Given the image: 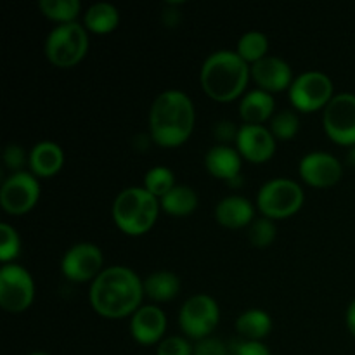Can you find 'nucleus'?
<instances>
[{
  "instance_id": "f257e3e1",
  "label": "nucleus",
  "mask_w": 355,
  "mask_h": 355,
  "mask_svg": "<svg viewBox=\"0 0 355 355\" xmlns=\"http://www.w3.org/2000/svg\"><path fill=\"white\" fill-rule=\"evenodd\" d=\"M144 281L132 269L113 266L104 269L90 286L89 300L94 311L107 319L134 315L144 298Z\"/></svg>"
},
{
  "instance_id": "f03ea898",
  "label": "nucleus",
  "mask_w": 355,
  "mask_h": 355,
  "mask_svg": "<svg viewBox=\"0 0 355 355\" xmlns=\"http://www.w3.org/2000/svg\"><path fill=\"white\" fill-rule=\"evenodd\" d=\"M194 104L182 90L159 94L149 110V137L162 148H179L194 130Z\"/></svg>"
},
{
  "instance_id": "7ed1b4c3",
  "label": "nucleus",
  "mask_w": 355,
  "mask_h": 355,
  "mask_svg": "<svg viewBox=\"0 0 355 355\" xmlns=\"http://www.w3.org/2000/svg\"><path fill=\"white\" fill-rule=\"evenodd\" d=\"M252 68L234 51H217L205 59L200 80L205 94L217 103H231L243 96Z\"/></svg>"
},
{
  "instance_id": "20e7f679",
  "label": "nucleus",
  "mask_w": 355,
  "mask_h": 355,
  "mask_svg": "<svg viewBox=\"0 0 355 355\" xmlns=\"http://www.w3.org/2000/svg\"><path fill=\"white\" fill-rule=\"evenodd\" d=\"M113 220L128 236L146 234L159 214V200L144 187H127L113 203Z\"/></svg>"
},
{
  "instance_id": "39448f33",
  "label": "nucleus",
  "mask_w": 355,
  "mask_h": 355,
  "mask_svg": "<svg viewBox=\"0 0 355 355\" xmlns=\"http://www.w3.org/2000/svg\"><path fill=\"white\" fill-rule=\"evenodd\" d=\"M89 51V33L80 23L58 24L45 40V55L58 68L78 64Z\"/></svg>"
},
{
  "instance_id": "423d86ee",
  "label": "nucleus",
  "mask_w": 355,
  "mask_h": 355,
  "mask_svg": "<svg viewBox=\"0 0 355 355\" xmlns=\"http://www.w3.org/2000/svg\"><path fill=\"white\" fill-rule=\"evenodd\" d=\"M305 200L304 189L298 182L291 179H270L260 187L257 194V207L263 217L270 220L288 218L297 214Z\"/></svg>"
},
{
  "instance_id": "0eeeda50",
  "label": "nucleus",
  "mask_w": 355,
  "mask_h": 355,
  "mask_svg": "<svg viewBox=\"0 0 355 355\" xmlns=\"http://www.w3.org/2000/svg\"><path fill=\"white\" fill-rule=\"evenodd\" d=\"M220 321L218 304L208 295H193L184 302L179 312V326L187 338L196 342L208 338Z\"/></svg>"
},
{
  "instance_id": "6e6552de",
  "label": "nucleus",
  "mask_w": 355,
  "mask_h": 355,
  "mask_svg": "<svg viewBox=\"0 0 355 355\" xmlns=\"http://www.w3.org/2000/svg\"><path fill=\"white\" fill-rule=\"evenodd\" d=\"M333 82L322 71H305L293 80L290 87V101L295 110L312 113L324 110L335 97Z\"/></svg>"
},
{
  "instance_id": "1a4fd4ad",
  "label": "nucleus",
  "mask_w": 355,
  "mask_h": 355,
  "mask_svg": "<svg viewBox=\"0 0 355 355\" xmlns=\"http://www.w3.org/2000/svg\"><path fill=\"white\" fill-rule=\"evenodd\" d=\"M35 283L31 274L17 263L0 269V305L7 312H23L33 304Z\"/></svg>"
},
{
  "instance_id": "9d476101",
  "label": "nucleus",
  "mask_w": 355,
  "mask_h": 355,
  "mask_svg": "<svg viewBox=\"0 0 355 355\" xmlns=\"http://www.w3.org/2000/svg\"><path fill=\"white\" fill-rule=\"evenodd\" d=\"M324 132L340 146H355V94H336L322 113Z\"/></svg>"
},
{
  "instance_id": "9b49d317",
  "label": "nucleus",
  "mask_w": 355,
  "mask_h": 355,
  "mask_svg": "<svg viewBox=\"0 0 355 355\" xmlns=\"http://www.w3.org/2000/svg\"><path fill=\"white\" fill-rule=\"evenodd\" d=\"M40 182L31 172H16L7 177L0 189V205L9 215H24L38 203Z\"/></svg>"
},
{
  "instance_id": "f8f14e48",
  "label": "nucleus",
  "mask_w": 355,
  "mask_h": 355,
  "mask_svg": "<svg viewBox=\"0 0 355 355\" xmlns=\"http://www.w3.org/2000/svg\"><path fill=\"white\" fill-rule=\"evenodd\" d=\"M104 255L99 246L92 243H78L64 253L61 260V270L66 279L73 283L94 281L103 272Z\"/></svg>"
},
{
  "instance_id": "ddd939ff",
  "label": "nucleus",
  "mask_w": 355,
  "mask_h": 355,
  "mask_svg": "<svg viewBox=\"0 0 355 355\" xmlns=\"http://www.w3.org/2000/svg\"><path fill=\"white\" fill-rule=\"evenodd\" d=\"M298 173L302 180L312 187H331L340 182L343 166L333 155L324 151H312L300 159Z\"/></svg>"
},
{
  "instance_id": "4468645a",
  "label": "nucleus",
  "mask_w": 355,
  "mask_h": 355,
  "mask_svg": "<svg viewBox=\"0 0 355 355\" xmlns=\"http://www.w3.org/2000/svg\"><path fill=\"white\" fill-rule=\"evenodd\" d=\"M236 149L241 158L252 163H266L276 153V137L263 125H241Z\"/></svg>"
},
{
  "instance_id": "2eb2a0df",
  "label": "nucleus",
  "mask_w": 355,
  "mask_h": 355,
  "mask_svg": "<svg viewBox=\"0 0 355 355\" xmlns=\"http://www.w3.org/2000/svg\"><path fill=\"white\" fill-rule=\"evenodd\" d=\"M252 78L255 80L259 89L269 94L290 89L295 80L291 66L277 55H266L252 64Z\"/></svg>"
},
{
  "instance_id": "dca6fc26",
  "label": "nucleus",
  "mask_w": 355,
  "mask_h": 355,
  "mask_svg": "<svg viewBox=\"0 0 355 355\" xmlns=\"http://www.w3.org/2000/svg\"><path fill=\"white\" fill-rule=\"evenodd\" d=\"M166 331V315L156 305H144L130 321L132 338L141 345H155L163 340Z\"/></svg>"
},
{
  "instance_id": "f3484780",
  "label": "nucleus",
  "mask_w": 355,
  "mask_h": 355,
  "mask_svg": "<svg viewBox=\"0 0 355 355\" xmlns=\"http://www.w3.org/2000/svg\"><path fill=\"white\" fill-rule=\"evenodd\" d=\"M205 166L215 179L227 180L229 186L239 187L243 184L241 155L231 146H214L205 156Z\"/></svg>"
},
{
  "instance_id": "a211bd4d",
  "label": "nucleus",
  "mask_w": 355,
  "mask_h": 355,
  "mask_svg": "<svg viewBox=\"0 0 355 355\" xmlns=\"http://www.w3.org/2000/svg\"><path fill=\"white\" fill-rule=\"evenodd\" d=\"M253 217H255V210H253L252 201L238 194L224 198L215 207V218L218 224L227 229L250 227Z\"/></svg>"
},
{
  "instance_id": "6ab92c4d",
  "label": "nucleus",
  "mask_w": 355,
  "mask_h": 355,
  "mask_svg": "<svg viewBox=\"0 0 355 355\" xmlns=\"http://www.w3.org/2000/svg\"><path fill=\"white\" fill-rule=\"evenodd\" d=\"M28 165L35 177H52L64 165V153L61 146L52 141H42L33 146L28 155Z\"/></svg>"
},
{
  "instance_id": "aec40b11",
  "label": "nucleus",
  "mask_w": 355,
  "mask_h": 355,
  "mask_svg": "<svg viewBox=\"0 0 355 355\" xmlns=\"http://www.w3.org/2000/svg\"><path fill=\"white\" fill-rule=\"evenodd\" d=\"M274 110H276V101L272 94L262 89L246 92L239 103V114L246 125H262L263 121L274 116Z\"/></svg>"
},
{
  "instance_id": "412c9836",
  "label": "nucleus",
  "mask_w": 355,
  "mask_h": 355,
  "mask_svg": "<svg viewBox=\"0 0 355 355\" xmlns=\"http://www.w3.org/2000/svg\"><path fill=\"white\" fill-rule=\"evenodd\" d=\"M118 24H120V12L110 2L92 3L83 16V26L87 28V31L97 35L111 33L116 30Z\"/></svg>"
},
{
  "instance_id": "4be33fe9",
  "label": "nucleus",
  "mask_w": 355,
  "mask_h": 355,
  "mask_svg": "<svg viewBox=\"0 0 355 355\" xmlns=\"http://www.w3.org/2000/svg\"><path fill=\"white\" fill-rule=\"evenodd\" d=\"M236 329L248 342H260L272 331V319L266 311L250 309L236 319Z\"/></svg>"
},
{
  "instance_id": "5701e85b",
  "label": "nucleus",
  "mask_w": 355,
  "mask_h": 355,
  "mask_svg": "<svg viewBox=\"0 0 355 355\" xmlns=\"http://www.w3.org/2000/svg\"><path fill=\"white\" fill-rule=\"evenodd\" d=\"M180 279L170 270H158L144 279V293L155 302H170L179 295Z\"/></svg>"
},
{
  "instance_id": "b1692460",
  "label": "nucleus",
  "mask_w": 355,
  "mask_h": 355,
  "mask_svg": "<svg viewBox=\"0 0 355 355\" xmlns=\"http://www.w3.org/2000/svg\"><path fill=\"white\" fill-rule=\"evenodd\" d=\"M159 207L173 217H186L198 208V194L189 186H175L159 200Z\"/></svg>"
},
{
  "instance_id": "393cba45",
  "label": "nucleus",
  "mask_w": 355,
  "mask_h": 355,
  "mask_svg": "<svg viewBox=\"0 0 355 355\" xmlns=\"http://www.w3.org/2000/svg\"><path fill=\"white\" fill-rule=\"evenodd\" d=\"M38 9L49 19L58 21L59 24H66L75 23L80 9H82V3L80 0H40Z\"/></svg>"
},
{
  "instance_id": "a878e982",
  "label": "nucleus",
  "mask_w": 355,
  "mask_h": 355,
  "mask_svg": "<svg viewBox=\"0 0 355 355\" xmlns=\"http://www.w3.org/2000/svg\"><path fill=\"white\" fill-rule=\"evenodd\" d=\"M269 51V40L262 31H246L238 42V54L245 59L248 64H255L257 61L263 59Z\"/></svg>"
},
{
  "instance_id": "bb28decb",
  "label": "nucleus",
  "mask_w": 355,
  "mask_h": 355,
  "mask_svg": "<svg viewBox=\"0 0 355 355\" xmlns=\"http://www.w3.org/2000/svg\"><path fill=\"white\" fill-rule=\"evenodd\" d=\"M175 186V175L168 166H155V168L148 170L144 177V189H148L158 200H162Z\"/></svg>"
},
{
  "instance_id": "cd10ccee",
  "label": "nucleus",
  "mask_w": 355,
  "mask_h": 355,
  "mask_svg": "<svg viewBox=\"0 0 355 355\" xmlns=\"http://www.w3.org/2000/svg\"><path fill=\"white\" fill-rule=\"evenodd\" d=\"M269 130L272 132L276 141H290L300 130V118L295 111L281 110L270 118Z\"/></svg>"
},
{
  "instance_id": "c85d7f7f",
  "label": "nucleus",
  "mask_w": 355,
  "mask_h": 355,
  "mask_svg": "<svg viewBox=\"0 0 355 355\" xmlns=\"http://www.w3.org/2000/svg\"><path fill=\"white\" fill-rule=\"evenodd\" d=\"M276 236V224H274V220H270V218L267 217L257 218V220H253L252 225L248 227V241L252 243L255 248H267L269 245H272Z\"/></svg>"
},
{
  "instance_id": "c756f323",
  "label": "nucleus",
  "mask_w": 355,
  "mask_h": 355,
  "mask_svg": "<svg viewBox=\"0 0 355 355\" xmlns=\"http://www.w3.org/2000/svg\"><path fill=\"white\" fill-rule=\"evenodd\" d=\"M21 250V239L16 229L12 225L3 222L0 225V260L2 263H10L14 259H17Z\"/></svg>"
},
{
  "instance_id": "7c9ffc66",
  "label": "nucleus",
  "mask_w": 355,
  "mask_h": 355,
  "mask_svg": "<svg viewBox=\"0 0 355 355\" xmlns=\"http://www.w3.org/2000/svg\"><path fill=\"white\" fill-rule=\"evenodd\" d=\"M156 355H194V347L182 336H168L158 343Z\"/></svg>"
},
{
  "instance_id": "2f4dec72",
  "label": "nucleus",
  "mask_w": 355,
  "mask_h": 355,
  "mask_svg": "<svg viewBox=\"0 0 355 355\" xmlns=\"http://www.w3.org/2000/svg\"><path fill=\"white\" fill-rule=\"evenodd\" d=\"M28 159L30 158L26 156V151L19 144H7V148L3 149V163L7 168L14 170V173L23 172L21 168L26 165Z\"/></svg>"
},
{
  "instance_id": "473e14b6",
  "label": "nucleus",
  "mask_w": 355,
  "mask_h": 355,
  "mask_svg": "<svg viewBox=\"0 0 355 355\" xmlns=\"http://www.w3.org/2000/svg\"><path fill=\"white\" fill-rule=\"evenodd\" d=\"M239 127H236V123H232L231 120H220L215 123L214 127V137L220 142L222 146H227L229 142L238 139Z\"/></svg>"
},
{
  "instance_id": "72a5a7b5",
  "label": "nucleus",
  "mask_w": 355,
  "mask_h": 355,
  "mask_svg": "<svg viewBox=\"0 0 355 355\" xmlns=\"http://www.w3.org/2000/svg\"><path fill=\"white\" fill-rule=\"evenodd\" d=\"M194 355H229L227 345L218 338H208L200 340L194 347Z\"/></svg>"
},
{
  "instance_id": "f704fd0d",
  "label": "nucleus",
  "mask_w": 355,
  "mask_h": 355,
  "mask_svg": "<svg viewBox=\"0 0 355 355\" xmlns=\"http://www.w3.org/2000/svg\"><path fill=\"white\" fill-rule=\"evenodd\" d=\"M232 355H270V350L262 342H248L243 340L232 347Z\"/></svg>"
},
{
  "instance_id": "c9c22d12",
  "label": "nucleus",
  "mask_w": 355,
  "mask_h": 355,
  "mask_svg": "<svg viewBox=\"0 0 355 355\" xmlns=\"http://www.w3.org/2000/svg\"><path fill=\"white\" fill-rule=\"evenodd\" d=\"M345 319H347V328H349L350 335H352L355 338V298L352 302H350L349 309H347Z\"/></svg>"
},
{
  "instance_id": "e433bc0d",
  "label": "nucleus",
  "mask_w": 355,
  "mask_h": 355,
  "mask_svg": "<svg viewBox=\"0 0 355 355\" xmlns=\"http://www.w3.org/2000/svg\"><path fill=\"white\" fill-rule=\"evenodd\" d=\"M347 165L355 168V146H352V148L349 149V153H347Z\"/></svg>"
},
{
  "instance_id": "4c0bfd02",
  "label": "nucleus",
  "mask_w": 355,
  "mask_h": 355,
  "mask_svg": "<svg viewBox=\"0 0 355 355\" xmlns=\"http://www.w3.org/2000/svg\"><path fill=\"white\" fill-rule=\"evenodd\" d=\"M30 355H49V354H45V352H33V354H30Z\"/></svg>"
}]
</instances>
